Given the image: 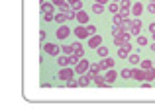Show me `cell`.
<instances>
[{"instance_id":"cell-14","label":"cell","mask_w":155,"mask_h":111,"mask_svg":"<svg viewBox=\"0 0 155 111\" xmlns=\"http://www.w3.org/2000/svg\"><path fill=\"white\" fill-rule=\"evenodd\" d=\"M53 12H55V4L41 0V14H53Z\"/></svg>"},{"instance_id":"cell-45","label":"cell","mask_w":155,"mask_h":111,"mask_svg":"<svg viewBox=\"0 0 155 111\" xmlns=\"http://www.w3.org/2000/svg\"><path fill=\"white\" fill-rule=\"evenodd\" d=\"M153 41H155V33H153Z\"/></svg>"},{"instance_id":"cell-18","label":"cell","mask_w":155,"mask_h":111,"mask_svg":"<svg viewBox=\"0 0 155 111\" xmlns=\"http://www.w3.org/2000/svg\"><path fill=\"white\" fill-rule=\"evenodd\" d=\"M73 49H75V51H73V53H75V55L79 57V59H84V49L81 47L79 43H75V45H73Z\"/></svg>"},{"instance_id":"cell-6","label":"cell","mask_w":155,"mask_h":111,"mask_svg":"<svg viewBox=\"0 0 155 111\" xmlns=\"http://www.w3.org/2000/svg\"><path fill=\"white\" fill-rule=\"evenodd\" d=\"M130 12H132V18H140V16L143 14V4L141 2H134L132 8H130Z\"/></svg>"},{"instance_id":"cell-27","label":"cell","mask_w":155,"mask_h":111,"mask_svg":"<svg viewBox=\"0 0 155 111\" xmlns=\"http://www.w3.org/2000/svg\"><path fill=\"white\" fill-rule=\"evenodd\" d=\"M96 53H98V55H100V57H102V59H104V57H108V49H106V47H104V45H100V47H98V49H96Z\"/></svg>"},{"instance_id":"cell-39","label":"cell","mask_w":155,"mask_h":111,"mask_svg":"<svg viewBox=\"0 0 155 111\" xmlns=\"http://www.w3.org/2000/svg\"><path fill=\"white\" fill-rule=\"evenodd\" d=\"M141 88H151V82H141Z\"/></svg>"},{"instance_id":"cell-8","label":"cell","mask_w":155,"mask_h":111,"mask_svg":"<svg viewBox=\"0 0 155 111\" xmlns=\"http://www.w3.org/2000/svg\"><path fill=\"white\" fill-rule=\"evenodd\" d=\"M55 35H57V39H59V41H63V39H67V37L71 35V29H69V27L63 23V26H59V29H57Z\"/></svg>"},{"instance_id":"cell-21","label":"cell","mask_w":155,"mask_h":111,"mask_svg":"<svg viewBox=\"0 0 155 111\" xmlns=\"http://www.w3.org/2000/svg\"><path fill=\"white\" fill-rule=\"evenodd\" d=\"M92 12H94V14H102V12H104V4L94 2V4H92Z\"/></svg>"},{"instance_id":"cell-5","label":"cell","mask_w":155,"mask_h":111,"mask_svg":"<svg viewBox=\"0 0 155 111\" xmlns=\"http://www.w3.org/2000/svg\"><path fill=\"white\" fill-rule=\"evenodd\" d=\"M87 43H88V47H91V49H98L100 45H102V37H100L98 33H96V35H91L87 39Z\"/></svg>"},{"instance_id":"cell-11","label":"cell","mask_w":155,"mask_h":111,"mask_svg":"<svg viewBox=\"0 0 155 111\" xmlns=\"http://www.w3.org/2000/svg\"><path fill=\"white\" fill-rule=\"evenodd\" d=\"M73 33H75L77 37H79V39H88V37H91V35H88V31H87V27H84V26H77Z\"/></svg>"},{"instance_id":"cell-23","label":"cell","mask_w":155,"mask_h":111,"mask_svg":"<svg viewBox=\"0 0 155 111\" xmlns=\"http://www.w3.org/2000/svg\"><path fill=\"white\" fill-rule=\"evenodd\" d=\"M132 0H122L120 2V10H130V8H132Z\"/></svg>"},{"instance_id":"cell-28","label":"cell","mask_w":155,"mask_h":111,"mask_svg":"<svg viewBox=\"0 0 155 111\" xmlns=\"http://www.w3.org/2000/svg\"><path fill=\"white\" fill-rule=\"evenodd\" d=\"M79 60H81V59L75 55V53H73V55H69V64H71V66H75V64L79 63Z\"/></svg>"},{"instance_id":"cell-43","label":"cell","mask_w":155,"mask_h":111,"mask_svg":"<svg viewBox=\"0 0 155 111\" xmlns=\"http://www.w3.org/2000/svg\"><path fill=\"white\" fill-rule=\"evenodd\" d=\"M149 49H151V51L155 53V41H153V43H151V45H149Z\"/></svg>"},{"instance_id":"cell-13","label":"cell","mask_w":155,"mask_h":111,"mask_svg":"<svg viewBox=\"0 0 155 111\" xmlns=\"http://www.w3.org/2000/svg\"><path fill=\"white\" fill-rule=\"evenodd\" d=\"M104 78H106V82H108V84H114V82H116V78H118V72L114 70V68H108L106 74H104Z\"/></svg>"},{"instance_id":"cell-19","label":"cell","mask_w":155,"mask_h":111,"mask_svg":"<svg viewBox=\"0 0 155 111\" xmlns=\"http://www.w3.org/2000/svg\"><path fill=\"white\" fill-rule=\"evenodd\" d=\"M55 22L59 23V26H63V23L67 22V16H65L63 12H57V14H55Z\"/></svg>"},{"instance_id":"cell-25","label":"cell","mask_w":155,"mask_h":111,"mask_svg":"<svg viewBox=\"0 0 155 111\" xmlns=\"http://www.w3.org/2000/svg\"><path fill=\"white\" fill-rule=\"evenodd\" d=\"M114 26H122V23H124V18H122L120 16V12H118V14H114Z\"/></svg>"},{"instance_id":"cell-26","label":"cell","mask_w":155,"mask_h":111,"mask_svg":"<svg viewBox=\"0 0 155 111\" xmlns=\"http://www.w3.org/2000/svg\"><path fill=\"white\" fill-rule=\"evenodd\" d=\"M120 76L124 78V80H128V78H132V68H124V70L120 72Z\"/></svg>"},{"instance_id":"cell-12","label":"cell","mask_w":155,"mask_h":111,"mask_svg":"<svg viewBox=\"0 0 155 111\" xmlns=\"http://www.w3.org/2000/svg\"><path fill=\"white\" fill-rule=\"evenodd\" d=\"M91 80H92V78H91V74L87 72V74H81L77 82H79V86H81V88H87V86H91Z\"/></svg>"},{"instance_id":"cell-33","label":"cell","mask_w":155,"mask_h":111,"mask_svg":"<svg viewBox=\"0 0 155 111\" xmlns=\"http://www.w3.org/2000/svg\"><path fill=\"white\" fill-rule=\"evenodd\" d=\"M84 27H87V31H88V35H96V27H94V26H92V23H87V26H84Z\"/></svg>"},{"instance_id":"cell-44","label":"cell","mask_w":155,"mask_h":111,"mask_svg":"<svg viewBox=\"0 0 155 111\" xmlns=\"http://www.w3.org/2000/svg\"><path fill=\"white\" fill-rule=\"evenodd\" d=\"M112 2H118V4H120V2H122V0H112Z\"/></svg>"},{"instance_id":"cell-35","label":"cell","mask_w":155,"mask_h":111,"mask_svg":"<svg viewBox=\"0 0 155 111\" xmlns=\"http://www.w3.org/2000/svg\"><path fill=\"white\" fill-rule=\"evenodd\" d=\"M67 86H69V88H77V86H79V82H77L75 78H71V80L67 82Z\"/></svg>"},{"instance_id":"cell-22","label":"cell","mask_w":155,"mask_h":111,"mask_svg":"<svg viewBox=\"0 0 155 111\" xmlns=\"http://www.w3.org/2000/svg\"><path fill=\"white\" fill-rule=\"evenodd\" d=\"M128 60H130V64H137V63H140V55H136V53H130Z\"/></svg>"},{"instance_id":"cell-15","label":"cell","mask_w":155,"mask_h":111,"mask_svg":"<svg viewBox=\"0 0 155 111\" xmlns=\"http://www.w3.org/2000/svg\"><path fill=\"white\" fill-rule=\"evenodd\" d=\"M132 78L137 80V82L145 80V70H143V68H141V70H140V68H132Z\"/></svg>"},{"instance_id":"cell-36","label":"cell","mask_w":155,"mask_h":111,"mask_svg":"<svg viewBox=\"0 0 155 111\" xmlns=\"http://www.w3.org/2000/svg\"><path fill=\"white\" fill-rule=\"evenodd\" d=\"M43 20H45V22H53V20H55V14H43Z\"/></svg>"},{"instance_id":"cell-17","label":"cell","mask_w":155,"mask_h":111,"mask_svg":"<svg viewBox=\"0 0 155 111\" xmlns=\"http://www.w3.org/2000/svg\"><path fill=\"white\" fill-rule=\"evenodd\" d=\"M57 64H59L61 68L63 66H71V64H69V57L67 55H57Z\"/></svg>"},{"instance_id":"cell-1","label":"cell","mask_w":155,"mask_h":111,"mask_svg":"<svg viewBox=\"0 0 155 111\" xmlns=\"http://www.w3.org/2000/svg\"><path fill=\"white\" fill-rule=\"evenodd\" d=\"M88 68H91V63H88L87 59H81L79 63L75 64V74H79V76H81V74H87Z\"/></svg>"},{"instance_id":"cell-42","label":"cell","mask_w":155,"mask_h":111,"mask_svg":"<svg viewBox=\"0 0 155 111\" xmlns=\"http://www.w3.org/2000/svg\"><path fill=\"white\" fill-rule=\"evenodd\" d=\"M94 2H98V4H108V0H94Z\"/></svg>"},{"instance_id":"cell-3","label":"cell","mask_w":155,"mask_h":111,"mask_svg":"<svg viewBox=\"0 0 155 111\" xmlns=\"http://www.w3.org/2000/svg\"><path fill=\"white\" fill-rule=\"evenodd\" d=\"M71 78H75V70H73L71 66H63L59 70V80H65V82H69Z\"/></svg>"},{"instance_id":"cell-31","label":"cell","mask_w":155,"mask_h":111,"mask_svg":"<svg viewBox=\"0 0 155 111\" xmlns=\"http://www.w3.org/2000/svg\"><path fill=\"white\" fill-rule=\"evenodd\" d=\"M137 45H140V47H145V45H147V37L137 35Z\"/></svg>"},{"instance_id":"cell-9","label":"cell","mask_w":155,"mask_h":111,"mask_svg":"<svg viewBox=\"0 0 155 111\" xmlns=\"http://www.w3.org/2000/svg\"><path fill=\"white\" fill-rule=\"evenodd\" d=\"M75 20H77L79 26H87V23H88V14L84 10H79V12H77V16H75Z\"/></svg>"},{"instance_id":"cell-29","label":"cell","mask_w":155,"mask_h":111,"mask_svg":"<svg viewBox=\"0 0 155 111\" xmlns=\"http://www.w3.org/2000/svg\"><path fill=\"white\" fill-rule=\"evenodd\" d=\"M124 35H114V45H116V47H120L122 43H124Z\"/></svg>"},{"instance_id":"cell-41","label":"cell","mask_w":155,"mask_h":111,"mask_svg":"<svg viewBox=\"0 0 155 111\" xmlns=\"http://www.w3.org/2000/svg\"><path fill=\"white\" fill-rule=\"evenodd\" d=\"M63 2H65V0H53V4H55V6H61Z\"/></svg>"},{"instance_id":"cell-47","label":"cell","mask_w":155,"mask_h":111,"mask_svg":"<svg viewBox=\"0 0 155 111\" xmlns=\"http://www.w3.org/2000/svg\"><path fill=\"white\" fill-rule=\"evenodd\" d=\"M153 66H155V63H153Z\"/></svg>"},{"instance_id":"cell-46","label":"cell","mask_w":155,"mask_h":111,"mask_svg":"<svg viewBox=\"0 0 155 111\" xmlns=\"http://www.w3.org/2000/svg\"><path fill=\"white\" fill-rule=\"evenodd\" d=\"M149 2H155V0H149Z\"/></svg>"},{"instance_id":"cell-32","label":"cell","mask_w":155,"mask_h":111,"mask_svg":"<svg viewBox=\"0 0 155 111\" xmlns=\"http://www.w3.org/2000/svg\"><path fill=\"white\" fill-rule=\"evenodd\" d=\"M73 51H75V49H73V45H65V47H63V55H73Z\"/></svg>"},{"instance_id":"cell-34","label":"cell","mask_w":155,"mask_h":111,"mask_svg":"<svg viewBox=\"0 0 155 111\" xmlns=\"http://www.w3.org/2000/svg\"><path fill=\"white\" fill-rule=\"evenodd\" d=\"M151 66H153L151 60H141V68H143V70H147V68H151Z\"/></svg>"},{"instance_id":"cell-38","label":"cell","mask_w":155,"mask_h":111,"mask_svg":"<svg viewBox=\"0 0 155 111\" xmlns=\"http://www.w3.org/2000/svg\"><path fill=\"white\" fill-rule=\"evenodd\" d=\"M149 33H151V35L155 33V23H149Z\"/></svg>"},{"instance_id":"cell-16","label":"cell","mask_w":155,"mask_h":111,"mask_svg":"<svg viewBox=\"0 0 155 111\" xmlns=\"http://www.w3.org/2000/svg\"><path fill=\"white\" fill-rule=\"evenodd\" d=\"M94 82H96V86H100V88H108V82H106V78H104V74H98V76H94Z\"/></svg>"},{"instance_id":"cell-40","label":"cell","mask_w":155,"mask_h":111,"mask_svg":"<svg viewBox=\"0 0 155 111\" xmlns=\"http://www.w3.org/2000/svg\"><path fill=\"white\" fill-rule=\"evenodd\" d=\"M65 2H67L69 6H73V4H77V2H79V0H65Z\"/></svg>"},{"instance_id":"cell-10","label":"cell","mask_w":155,"mask_h":111,"mask_svg":"<svg viewBox=\"0 0 155 111\" xmlns=\"http://www.w3.org/2000/svg\"><path fill=\"white\" fill-rule=\"evenodd\" d=\"M98 64H100V70H108V68H114V64H116V63H114L112 57H104Z\"/></svg>"},{"instance_id":"cell-7","label":"cell","mask_w":155,"mask_h":111,"mask_svg":"<svg viewBox=\"0 0 155 111\" xmlns=\"http://www.w3.org/2000/svg\"><path fill=\"white\" fill-rule=\"evenodd\" d=\"M130 33H136V35H140V31H141V20H137V18H134L132 22H130Z\"/></svg>"},{"instance_id":"cell-30","label":"cell","mask_w":155,"mask_h":111,"mask_svg":"<svg viewBox=\"0 0 155 111\" xmlns=\"http://www.w3.org/2000/svg\"><path fill=\"white\" fill-rule=\"evenodd\" d=\"M59 12H63V14H69V12H71V6H69L67 2H63V4L59 6Z\"/></svg>"},{"instance_id":"cell-2","label":"cell","mask_w":155,"mask_h":111,"mask_svg":"<svg viewBox=\"0 0 155 111\" xmlns=\"http://www.w3.org/2000/svg\"><path fill=\"white\" fill-rule=\"evenodd\" d=\"M130 53H132V45H130V41H124V43L118 47V57H120V59H128Z\"/></svg>"},{"instance_id":"cell-20","label":"cell","mask_w":155,"mask_h":111,"mask_svg":"<svg viewBox=\"0 0 155 111\" xmlns=\"http://www.w3.org/2000/svg\"><path fill=\"white\" fill-rule=\"evenodd\" d=\"M145 80H153L155 82V66H151V68L145 70Z\"/></svg>"},{"instance_id":"cell-37","label":"cell","mask_w":155,"mask_h":111,"mask_svg":"<svg viewBox=\"0 0 155 111\" xmlns=\"http://www.w3.org/2000/svg\"><path fill=\"white\" fill-rule=\"evenodd\" d=\"M147 12H151V14H155V2H149V4H147Z\"/></svg>"},{"instance_id":"cell-4","label":"cell","mask_w":155,"mask_h":111,"mask_svg":"<svg viewBox=\"0 0 155 111\" xmlns=\"http://www.w3.org/2000/svg\"><path fill=\"white\" fill-rule=\"evenodd\" d=\"M43 51H45L47 55H51V57H57V55H61V49H59V45H55V43H43Z\"/></svg>"},{"instance_id":"cell-24","label":"cell","mask_w":155,"mask_h":111,"mask_svg":"<svg viewBox=\"0 0 155 111\" xmlns=\"http://www.w3.org/2000/svg\"><path fill=\"white\" fill-rule=\"evenodd\" d=\"M108 10L112 12V14H118V12H120V4H118V2H112V4H108Z\"/></svg>"}]
</instances>
